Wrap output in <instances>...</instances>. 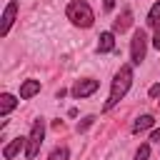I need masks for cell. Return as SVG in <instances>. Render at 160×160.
Returning a JSON list of instances; mask_svg holds the SVG:
<instances>
[{"label":"cell","instance_id":"obj_1","mask_svg":"<svg viewBox=\"0 0 160 160\" xmlns=\"http://www.w3.org/2000/svg\"><path fill=\"white\" fill-rule=\"evenodd\" d=\"M132 88V65H120V70L115 72V78H112V85H110V95H108V100H105V105H102V110L108 112V110H112L125 95H128V90Z\"/></svg>","mask_w":160,"mask_h":160},{"label":"cell","instance_id":"obj_2","mask_svg":"<svg viewBox=\"0 0 160 160\" xmlns=\"http://www.w3.org/2000/svg\"><path fill=\"white\" fill-rule=\"evenodd\" d=\"M65 18L75 25V28H92V22H95V12H92V8L85 2V0H70L68 2V8H65Z\"/></svg>","mask_w":160,"mask_h":160},{"label":"cell","instance_id":"obj_3","mask_svg":"<svg viewBox=\"0 0 160 160\" xmlns=\"http://www.w3.org/2000/svg\"><path fill=\"white\" fill-rule=\"evenodd\" d=\"M42 140H45V120L38 118V120L32 122V128H30V135H28V148H25L28 160H35V158H38V152H40V148H42Z\"/></svg>","mask_w":160,"mask_h":160},{"label":"cell","instance_id":"obj_4","mask_svg":"<svg viewBox=\"0 0 160 160\" xmlns=\"http://www.w3.org/2000/svg\"><path fill=\"white\" fill-rule=\"evenodd\" d=\"M145 52H148V35H145L142 28H138L132 32V40H130V62L140 65L145 60Z\"/></svg>","mask_w":160,"mask_h":160},{"label":"cell","instance_id":"obj_5","mask_svg":"<svg viewBox=\"0 0 160 160\" xmlns=\"http://www.w3.org/2000/svg\"><path fill=\"white\" fill-rule=\"evenodd\" d=\"M98 88H100V80H95V78H80V80H75V85H72L70 95H72V98H78V100H82V98L95 95V92H98Z\"/></svg>","mask_w":160,"mask_h":160},{"label":"cell","instance_id":"obj_6","mask_svg":"<svg viewBox=\"0 0 160 160\" xmlns=\"http://www.w3.org/2000/svg\"><path fill=\"white\" fill-rule=\"evenodd\" d=\"M15 18H18V0H10V2L5 5V10H2V25H0V35H2V38L10 32Z\"/></svg>","mask_w":160,"mask_h":160},{"label":"cell","instance_id":"obj_7","mask_svg":"<svg viewBox=\"0 0 160 160\" xmlns=\"http://www.w3.org/2000/svg\"><path fill=\"white\" fill-rule=\"evenodd\" d=\"M25 148H28V138H22V135H20V138L10 140V142L2 148V158H5V160H15V158H18V152H20V150H25Z\"/></svg>","mask_w":160,"mask_h":160},{"label":"cell","instance_id":"obj_8","mask_svg":"<svg viewBox=\"0 0 160 160\" xmlns=\"http://www.w3.org/2000/svg\"><path fill=\"white\" fill-rule=\"evenodd\" d=\"M130 25H132V10L130 8H122V12L112 20V32H125Z\"/></svg>","mask_w":160,"mask_h":160},{"label":"cell","instance_id":"obj_9","mask_svg":"<svg viewBox=\"0 0 160 160\" xmlns=\"http://www.w3.org/2000/svg\"><path fill=\"white\" fill-rule=\"evenodd\" d=\"M100 55H105V52H112L115 50V32L112 30H105V32H100V38H98V48H95Z\"/></svg>","mask_w":160,"mask_h":160},{"label":"cell","instance_id":"obj_10","mask_svg":"<svg viewBox=\"0 0 160 160\" xmlns=\"http://www.w3.org/2000/svg\"><path fill=\"white\" fill-rule=\"evenodd\" d=\"M38 92H40V80H35V78L22 80V85H20V100H30Z\"/></svg>","mask_w":160,"mask_h":160},{"label":"cell","instance_id":"obj_11","mask_svg":"<svg viewBox=\"0 0 160 160\" xmlns=\"http://www.w3.org/2000/svg\"><path fill=\"white\" fill-rule=\"evenodd\" d=\"M15 105H18V98L10 95V92H2L0 95V118H8L15 110Z\"/></svg>","mask_w":160,"mask_h":160},{"label":"cell","instance_id":"obj_12","mask_svg":"<svg viewBox=\"0 0 160 160\" xmlns=\"http://www.w3.org/2000/svg\"><path fill=\"white\" fill-rule=\"evenodd\" d=\"M152 125H155V118H152V115H140V118L132 122V132L148 130V128H152Z\"/></svg>","mask_w":160,"mask_h":160},{"label":"cell","instance_id":"obj_13","mask_svg":"<svg viewBox=\"0 0 160 160\" xmlns=\"http://www.w3.org/2000/svg\"><path fill=\"white\" fill-rule=\"evenodd\" d=\"M148 25H150V28H158V25H160V0L148 10Z\"/></svg>","mask_w":160,"mask_h":160},{"label":"cell","instance_id":"obj_14","mask_svg":"<svg viewBox=\"0 0 160 160\" xmlns=\"http://www.w3.org/2000/svg\"><path fill=\"white\" fill-rule=\"evenodd\" d=\"M68 155H70V150H68L65 145H58V148L50 152V158H48V160H68Z\"/></svg>","mask_w":160,"mask_h":160},{"label":"cell","instance_id":"obj_15","mask_svg":"<svg viewBox=\"0 0 160 160\" xmlns=\"http://www.w3.org/2000/svg\"><path fill=\"white\" fill-rule=\"evenodd\" d=\"M150 158V142H142L138 150H135V158L132 160H148Z\"/></svg>","mask_w":160,"mask_h":160},{"label":"cell","instance_id":"obj_16","mask_svg":"<svg viewBox=\"0 0 160 160\" xmlns=\"http://www.w3.org/2000/svg\"><path fill=\"white\" fill-rule=\"evenodd\" d=\"M95 125V115H85L80 122H78V132H85L88 128H92Z\"/></svg>","mask_w":160,"mask_h":160},{"label":"cell","instance_id":"obj_17","mask_svg":"<svg viewBox=\"0 0 160 160\" xmlns=\"http://www.w3.org/2000/svg\"><path fill=\"white\" fill-rule=\"evenodd\" d=\"M148 95H150L152 100H160V82H155V85H150V90H148Z\"/></svg>","mask_w":160,"mask_h":160},{"label":"cell","instance_id":"obj_18","mask_svg":"<svg viewBox=\"0 0 160 160\" xmlns=\"http://www.w3.org/2000/svg\"><path fill=\"white\" fill-rule=\"evenodd\" d=\"M152 48H155V50H160V25L155 28V38H152Z\"/></svg>","mask_w":160,"mask_h":160},{"label":"cell","instance_id":"obj_19","mask_svg":"<svg viewBox=\"0 0 160 160\" xmlns=\"http://www.w3.org/2000/svg\"><path fill=\"white\" fill-rule=\"evenodd\" d=\"M150 142H155V145H160V128L150 132Z\"/></svg>","mask_w":160,"mask_h":160},{"label":"cell","instance_id":"obj_20","mask_svg":"<svg viewBox=\"0 0 160 160\" xmlns=\"http://www.w3.org/2000/svg\"><path fill=\"white\" fill-rule=\"evenodd\" d=\"M102 8H105V10H108V12H110V10H112V8H115V0H102Z\"/></svg>","mask_w":160,"mask_h":160},{"label":"cell","instance_id":"obj_21","mask_svg":"<svg viewBox=\"0 0 160 160\" xmlns=\"http://www.w3.org/2000/svg\"><path fill=\"white\" fill-rule=\"evenodd\" d=\"M158 102H160V100H158Z\"/></svg>","mask_w":160,"mask_h":160}]
</instances>
